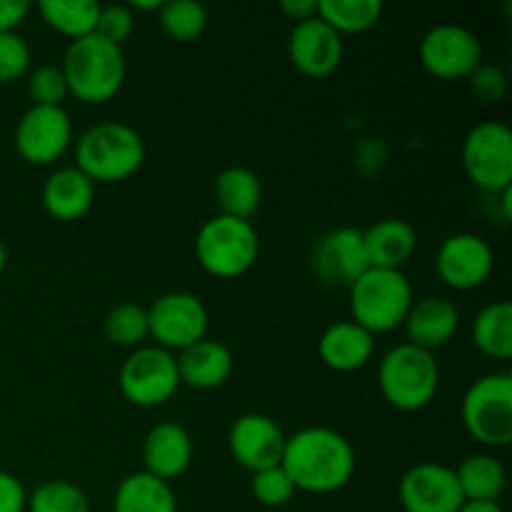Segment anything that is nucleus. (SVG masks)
Segmentation results:
<instances>
[{
    "instance_id": "24",
    "label": "nucleus",
    "mask_w": 512,
    "mask_h": 512,
    "mask_svg": "<svg viewBox=\"0 0 512 512\" xmlns=\"http://www.w3.org/2000/svg\"><path fill=\"white\" fill-rule=\"evenodd\" d=\"M213 193L220 213L230 215V218L250 220L263 203L260 178L243 165H230V168L220 170L213 183Z\"/></svg>"
},
{
    "instance_id": "18",
    "label": "nucleus",
    "mask_w": 512,
    "mask_h": 512,
    "mask_svg": "<svg viewBox=\"0 0 512 512\" xmlns=\"http://www.w3.org/2000/svg\"><path fill=\"white\" fill-rule=\"evenodd\" d=\"M190 463H193V440L183 425L158 423L148 430L143 440L145 473L170 483L180 478Z\"/></svg>"
},
{
    "instance_id": "3",
    "label": "nucleus",
    "mask_w": 512,
    "mask_h": 512,
    "mask_svg": "<svg viewBox=\"0 0 512 512\" xmlns=\"http://www.w3.org/2000/svg\"><path fill=\"white\" fill-rule=\"evenodd\" d=\"M75 168L93 183H120L145 163V140L133 125L108 120L85 130L75 143Z\"/></svg>"
},
{
    "instance_id": "16",
    "label": "nucleus",
    "mask_w": 512,
    "mask_h": 512,
    "mask_svg": "<svg viewBox=\"0 0 512 512\" xmlns=\"http://www.w3.org/2000/svg\"><path fill=\"white\" fill-rule=\"evenodd\" d=\"M230 455L250 473L280 465L285 450V433L270 415L245 413L228 433Z\"/></svg>"
},
{
    "instance_id": "4",
    "label": "nucleus",
    "mask_w": 512,
    "mask_h": 512,
    "mask_svg": "<svg viewBox=\"0 0 512 512\" xmlns=\"http://www.w3.org/2000/svg\"><path fill=\"white\" fill-rule=\"evenodd\" d=\"M383 398L403 413H415L433 403L440 385L438 360L430 350L400 343L383 355L378 368Z\"/></svg>"
},
{
    "instance_id": "29",
    "label": "nucleus",
    "mask_w": 512,
    "mask_h": 512,
    "mask_svg": "<svg viewBox=\"0 0 512 512\" xmlns=\"http://www.w3.org/2000/svg\"><path fill=\"white\" fill-rule=\"evenodd\" d=\"M315 15L338 35L365 33L383 15V3L380 0H318Z\"/></svg>"
},
{
    "instance_id": "26",
    "label": "nucleus",
    "mask_w": 512,
    "mask_h": 512,
    "mask_svg": "<svg viewBox=\"0 0 512 512\" xmlns=\"http://www.w3.org/2000/svg\"><path fill=\"white\" fill-rule=\"evenodd\" d=\"M465 500L473 503H498L505 490V465L488 453L468 455L455 470Z\"/></svg>"
},
{
    "instance_id": "35",
    "label": "nucleus",
    "mask_w": 512,
    "mask_h": 512,
    "mask_svg": "<svg viewBox=\"0 0 512 512\" xmlns=\"http://www.w3.org/2000/svg\"><path fill=\"white\" fill-rule=\"evenodd\" d=\"M30 45L23 35L0 33V83H15L30 73Z\"/></svg>"
},
{
    "instance_id": "1",
    "label": "nucleus",
    "mask_w": 512,
    "mask_h": 512,
    "mask_svg": "<svg viewBox=\"0 0 512 512\" xmlns=\"http://www.w3.org/2000/svg\"><path fill=\"white\" fill-rule=\"evenodd\" d=\"M295 490L305 493H335L353 480L355 450L338 430L313 425L285 438L280 460Z\"/></svg>"
},
{
    "instance_id": "15",
    "label": "nucleus",
    "mask_w": 512,
    "mask_h": 512,
    "mask_svg": "<svg viewBox=\"0 0 512 512\" xmlns=\"http://www.w3.org/2000/svg\"><path fill=\"white\" fill-rule=\"evenodd\" d=\"M440 280L453 290L480 288L495 268V253L478 233H455L440 243L435 255Z\"/></svg>"
},
{
    "instance_id": "21",
    "label": "nucleus",
    "mask_w": 512,
    "mask_h": 512,
    "mask_svg": "<svg viewBox=\"0 0 512 512\" xmlns=\"http://www.w3.org/2000/svg\"><path fill=\"white\" fill-rule=\"evenodd\" d=\"M403 325L410 345L433 353L455 338L460 328V310L448 298H423L413 303Z\"/></svg>"
},
{
    "instance_id": "34",
    "label": "nucleus",
    "mask_w": 512,
    "mask_h": 512,
    "mask_svg": "<svg viewBox=\"0 0 512 512\" xmlns=\"http://www.w3.org/2000/svg\"><path fill=\"white\" fill-rule=\"evenodd\" d=\"M253 488L255 500L265 508H283L290 500L295 498V485L293 480L288 478V473L283 470V465H275V468L260 470V473H253Z\"/></svg>"
},
{
    "instance_id": "41",
    "label": "nucleus",
    "mask_w": 512,
    "mask_h": 512,
    "mask_svg": "<svg viewBox=\"0 0 512 512\" xmlns=\"http://www.w3.org/2000/svg\"><path fill=\"white\" fill-rule=\"evenodd\" d=\"M458 512H505L500 508V503H473V500H465L463 508Z\"/></svg>"
},
{
    "instance_id": "31",
    "label": "nucleus",
    "mask_w": 512,
    "mask_h": 512,
    "mask_svg": "<svg viewBox=\"0 0 512 512\" xmlns=\"http://www.w3.org/2000/svg\"><path fill=\"white\" fill-rule=\"evenodd\" d=\"M103 330L108 340L123 348H140L148 338V310L138 303H120L108 310L103 320Z\"/></svg>"
},
{
    "instance_id": "28",
    "label": "nucleus",
    "mask_w": 512,
    "mask_h": 512,
    "mask_svg": "<svg viewBox=\"0 0 512 512\" xmlns=\"http://www.w3.org/2000/svg\"><path fill=\"white\" fill-rule=\"evenodd\" d=\"M38 10L50 28L68 35L70 40H78L95 33L100 3L95 0H43Z\"/></svg>"
},
{
    "instance_id": "33",
    "label": "nucleus",
    "mask_w": 512,
    "mask_h": 512,
    "mask_svg": "<svg viewBox=\"0 0 512 512\" xmlns=\"http://www.w3.org/2000/svg\"><path fill=\"white\" fill-rule=\"evenodd\" d=\"M25 88H28L33 105H48V108H63V100L70 95L60 65L33 68L25 75Z\"/></svg>"
},
{
    "instance_id": "25",
    "label": "nucleus",
    "mask_w": 512,
    "mask_h": 512,
    "mask_svg": "<svg viewBox=\"0 0 512 512\" xmlns=\"http://www.w3.org/2000/svg\"><path fill=\"white\" fill-rule=\"evenodd\" d=\"M113 512H178V500L170 483L140 470L125 475L118 483Z\"/></svg>"
},
{
    "instance_id": "42",
    "label": "nucleus",
    "mask_w": 512,
    "mask_h": 512,
    "mask_svg": "<svg viewBox=\"0 0 512 512\" xmlns=\"http://www.w3.org/2000/svg\"><path fill=\"white\" fill-rule=\"evenodd\" d=\"M160 5H163V0H133L128 8L130 10H160Z\"/></svg>"
},
{
    "instance_id": "39",
    "label": "nucleus",
    "mask_w": 512,
    "mask_h": 512,
    "mask_svg": "<svg viewBox=\"0 0 512 512\" xmlns=\"http://www.w3.org/2000/svg\"><path fill=\"white\" fill-rule=\"evenodd\" d=\"M28 0H0V33H15L28 18Z\"/></svg>"
},
{
    "instance_id": "13",
    "label": "nucleus",
    "mask_w": 512,
    "mask_h": 512,
    "mask_svg": "<svg viewBox=\"0 0 512 512\" xmlns=\"http://www.w3.org/2000/svg\"><path fill=\"white\" fill-rule=\"evenodd\" d=\"M310 265L320 283L328 288H350L370 268L363 230L345 225L325 233L315 243Z\"/></svg>"
},
{
    "instance_id": "40",
    "label": "nucleus",
    "mask_w": 512,
    "mask_h": 512,
    "mask_svg": "<svg viewBox=\"0 0 512 512\" xmlns=\"http://www.w3.org/2000/svg\"><path fill=\"white\" fill-rule=\"evenodd\" d=\"M283 13L288 18H293L295 23H303V20L313 18L315 10H318V0H283Z\"/></svg>"
},
{
    "instance_id": "27",
    "label": "nucleus",
    "mask_w": 512,
    "mask_h": 512,
    "mask_svg": "<svg viewBox=\"0 0 512 512\" xmlns=\"http://www.w3.org/2000/svg\"><path fill=\"white\" fill-rule=\"evenodd\" d=\"M473 343L488 358H512V305L508 300H495L475 315Z\"/></svg>"
},
{
    "instance_id": "2",
    "label": "nucleus",
    "mask_w": 512,
    "mask_h": 512,
    "mask_svg": "<svg viewBox=\"0 0 512 512\" xmlns=\"http://www.w3.org/2000/svg\"><path fill=\"white\" fill-rule=\"evenodd\" d=\"M60 70L68 83V93L83 103H105L123 88L125 53L120 45L90 33L70 40Z\"/></svg>"
},
{
    "instance_id": "32",
    "label": "nucleus",
    "mask_w": 512,
    "mask_h": 512,
    "mask_svg": "<svg viewBox=\"0 0 512 512\" xmlns=\"http://www.w3.org/2000/svg\"><path fill=\"white\" fill-rule=\"evenodd\" d=\"M28 512H90V500L70 480H48L28 495Z\"/></svg>"
},
{
    "instance_id": "10",
    "label": "nucleus",
    "mask_w": 512,
    "mask_h": 512,
    "mask_svg": "<svg viewBox=\"0 0 512 512\" xmlns=\"http://www.w3.org/2000/svg\"><path fill=\"white\" fill-rule=\"evenodd\" d=\"M148 330L163 350H185L208 333V308L203 300L185 290H173L153 300L148 308Z\"/></svg>"
},
{
    "instance_id": "12",
    "label": "nucleus",
    "mask_w": 512,
    "mask_h": 512,
    "mask_svg": "<svg viewBox=\"0 0 512 512\" xmlns=\"http://www.w3.org/2000/svg\"><path fill=\"white\" fill-rule=\"evenodd\" d=\"M73 140V123L65 108L30 105L15 125L13 143L23 160L33 165H50L58 160Z\"/></svg>"
},
{
    "instance_id": "38",
    "label": "nucleus",
    "mask_w": 512,
    "mask_h": 512,
    "mask_svg": "<svg viewBox=\"0 0 512 512\" xmlns=\"http://www.w3.org/2000/svg\"><path fill=\"white\" fill-rule=\"evenodd\" d=\"M28 493L13 473L0 470V512H25Z\"/></svg>"
},
{
    "instance_id": "20",
    "label": "nucleus",
    "mask_w": 512,
    "mask_h": 512,
    "mask_svg": "<svg viewBox=\"0 0 512 512\" xmlns=\"http://www.w3.org/2000/svg\"><path fill=\"white\" fill-rule=\"evenodd\" d=\"M40 200L48 215L63 223H73L88 215L95 200V183L75 165L58 168L48 175L40 190Z\"/></svg>"
},
{
    "instance_id": "5",
    "label": "nucleus",
    "mask_w": 512,
    "mask_h": 512,
    "mask_svg": "<svg viewBox=\"0 0 512 512\" xmlns=\"http://www.w3.org/2000/svg\"><path fill=\"white\" fill-rule=\"evenodd\" d=\"M410 308H413V285L403 270L368 268L350 285L353 320L373 335L400 328Z\"/></svg>"
},
{
    "instance_id": "23",
    "label": "nucleus",
    "mask_w": 512,
    "mask_h": 512,
    "mask_svg": "<svg viewBox=\"0 0 512 512\" xmlns=\"http://www.w3.org/2000/svg\"><path fill=\"white\" fill-rule=\"evenodd\" d=\"M370 268L403 270L418 248V233L403 218H383L363 230Z\"/></svg>"
},
{
    "instance_id": "22",
    "label": "nucleus",
    "mask_w": 512,
    "mask_h": 512,
    "mask_svg": "<svg viewBox=\"0 0 512 512\" xmlns=\"http://www.w3.org/2000/svg\"><path fill=\"white\" fill-rule=\"evenodd\" d=\"M318 353L330 370L353 373V370L365 368L373 358L375 335L368 333L355 320H340V323L325 328V333L320 335Z\"/></svg>"
},
{
    "instance_id": "7",
    "label": "nucleus",
    "mask_w": 512,
    "mask_h": 512,
    "mask_svg": "<svg viewBox=\"0 0 512 512\" xmlns=\"http://www.w3.org/2000/svg\"><path fill=\"white\" fill-rule=\"evenodd\" d=\"M463 425L478 443L505 448L512 443V375L488 373L463 395Z\"/></svg>"
},
{
    "instance_id": "30",
    "label": "nucleus",
    "mask_w": 512,
    "mask_h": 512,
    "mask_svg": "<svg viewBox=\"0 0 512 512\" xmlns=\"http://www.w3.org/2000/svg\"><path fill=\"white\" fill-rule=\"evenodd\" d=\"M160 28L180 43L200 38L208 28V10L198 0H168L158 10Z\"/></svg>"
},
{
    "instance_id": "19",
    "label": "nucleus",
    "mask_w": 512,
    "mask_h": 512,
    "mask_svg": "<svg viewBox=\"0 0 512 512\" xmlns=\"http://www.w3.org/2000/svg\"><path fill=\"white\" fill-rule=\"evenodd\" d=\"M175 363H178L180 385L195 390L220 388L235 368V358L228 345L213 338H203L190 348L180 350L175 355Z\"/></svg>"
},
{
    "instance_id": "9",
    "label": "nucleus",
    "mask_w": 512,
    "mask_h": 512,
    "mask_svg": "<svg viewBox=\"0 0 512 512\" xmlns=\"http://www.w3.org/2000/svg\"><path fill=\"white\" fill-rule=\"evenodd\" d=\"M118 383L123 398L138 408L168 403L180 388L175 355L158 345H140L125 358Z\"/></svg>"
},
{
    "instance_id": "14",
    "label": "nucleus",
    "mask_w": 512,
    "mask_h": 512,
    "mask_svg": "<svg viewBox=\"0 0 512 512\" xmlns=\"http://www.w3.org/2000/svg\"><path fill=\"white\" fill-rule=\"evenodd\" d=\"M398 498L405 512H458L465 503L455 470L433 460L413 465L400 478Z\"/></svg>"
},
{
    "instance_id": "43",
    "label": "nucleus",
    "mask_w": 512,
    "mask_h": 512,
    "mask_svg": "<svg viewBox=\"0 0 512 512\" xmlns=\"http://www.w3.org/2000/svg\"><path fill=\"white\" fill-rule=\"evenodd\" d=\"M5 265H8V250H5L3 240H0V275H3Z\"/></svg>"
},
{
    "instance_id": "37",
    "label": "nucleus",
    "mask_w": 512,
    "mask_h": 512,
    "mask_svg": "<svg viewBox=\"0 0 512 512\" xmlns=\"http://www.w3.org/2000/svg\"><path fill=\"white\" fill-rule=\"evenodd\" d=\"M468 78L470 90H473L480 100H485V103H500V100L505 98V93H508V78H505V73L498 65L480 63Z\"/></svg>"
},
{
    "instance_id": "36",
    "label": "nucleus",
    "mask_w": 512,
    "mask_h": 512,
    "mask_svg": "<svg viewBox=\"0 0 512 512\" xmlns=\"http://www.w3.org/2000/svg\"><path fill=\"white\" fill-rule=\"evenodd\" d=\"M135 30V13L128 8V5H100L98 13V25H95V33L100 38L110 40V43L120 45L123 48L125 40L133 35Z\"/></svg>"
},
{
    "instance_id": "17",
    "label": "nucleus",
    "mask_w": 512,
    "mask_h": 512,
    "mask_svg": "<svg viewBox=\"0 0 512 512\" xmlns=\"http://www.w3.org/2000/svg\"><path fill=\"white\" fill-rule=\"evenodd\" d=\"M288 55L303 75L325 78L343 60V38L318 15H313L293 25L288 35Z\"/></svg>"
},
{
    "instance_id": "11",
    "label": "nucleus",
    "mask_w": 512,
    "mask_h": 512,
    "mask_svg": "<svg viewBox=\"0 0 512 512\" xmlns=\"http://www.w3.org/2000/svg\"><path fill=\"white\" fill-rule=\"evenodd\" d=\"M420 60L428 73L443 80L468 78L483 63V45L465 25L440 23L420 40Z\"/></svg>"
},
{
    "instance_id": "6",
    "label": "nucleus",
    "mask_w": 512,
    "mask_h": 512,
    "mask_svg": "<svg viewBox=\"0 0 512 512\" xmlns=\"http://www.w3.org/2000/svg\"><path fill=\"white\" fill-rule=\"evenodd\" d=\"M260 238L250 220L213 215L195 235L198 263L215 278H238L258 260Z\"/></svg>"
},
{
    "instance_id": "8",
    "label": "nucleus",
    "mask_w": 512,
    "mask_h": 512,
    "mask_svg": "<svg viewBox=\"0 0 512 512\" xmlns=\"http://www.w3.org/2000/svg\"><path fill=\"white\" fill-rule=\"evenodd\" d=\"M463 168L475 188L503 195L512 185V130L500 120H483L465 133Z\"/></svg>"
}]
</instances>
